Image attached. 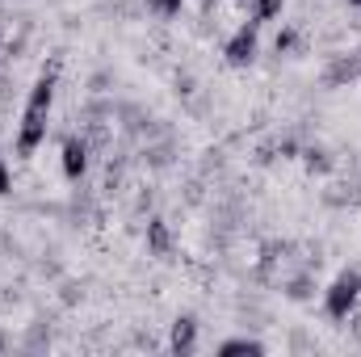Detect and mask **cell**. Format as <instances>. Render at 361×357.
<instances>
[{
  "instance_id": "cell-5",
  "label": "cell",
  "mask_w": 361,
  "mask_h": 357,
  "mask_svg": "<svg viewBox=\"0 0 361 357\" xmlns=\"http://www.w3.org/2000/svg\"><path fill=\"white\" fill-rule=\"evenodd\" d=\"M143 8H147L152 17H160V21H173V17H180L185 0H143Z\"/></svg>"
},
{
  "instance_id": "cell-4",
  "label": "cell",
  "mask_w": 361,
  "mask_h": 357,
  "mask_svg": "<svg viewBox=\"0 0 361 357\" xmlns=\"http://www.w3.org/2000/svg\"><path fill=\"white\" fill-rule=\"evenodd\" d=\"M193 341H197V324H193V320H177V324H173V341H169V345H173L177 353H189V349H193Z\"/></svg>"
},
{
  "instance_id": "cell-6",
  "label": "cell",
  "mask_w": 361,
  "mask_h": 357,
  "mask_svg": "<svg viewBox=\"0 0 361 357\" xmlns=\"http://www.w3.org/2000/svg\"><path fill=\"white\" fill-rule=\"evenodd\" d=\"M8 185H13V177H8V169H4V156H0V193H8Z\"/></svg>"
},
{
  "instance_id": "cell-3",
  "label": "cell",
  "mask_w": 361,
  "mask_h": 357,
  "mask_svg": "<svg viewBox=\"0 0 361 357\" xmlns=\"http://www.w3.org/2000/svg\"><path fill=\"white\" fill-rule=\"evenodd\" d=\"M147 248H152L156 257H169V253H173V236H169V223H164V219H152V223H147Z\"/></svg>"
},
{
  "instance_id": "cell-1",
  "label": "cell",
  "mask_w": 361,
  "mask_h": 357,
  "mask_svg": "<svg viewBox=\"0 0 361 357\" xmlns=\"http://www.w3.org/2000/svg\"><path fill=\"white\" fill-rule=\"evenodd\" d=\"M361 303V273L357 269H345V273H336L332 277V286L324 290V315L332 320V324H345L349 320V311Z\"/></svg>"
},
{
  "instance_id": "cell-2",
  "label": "cell",
  "mask_w": 361,
  "mask_h": 357,
  "mask_svg": "<svg viewBox=\"0 0 361 357\" xmlns=\"http://www.w3.org/2000/svg\"><path fill=\"white\" fill-rule=\"evenodd\" d=\"M85 169H89V139L68 135L63 147H59V173H63V181H80Z\"/></svg>"
},
{
  "instance_id": "cell-7",
  "label": "cell",
  "mask_w": 361,
  "mask_h": 357,
  "mask_svg": "<svg viewBox=\"0 0 361 357\" xmlns=\"http://www.w3.org/2000/svg\"><path fill=\"white\" fill-rule=\"evenodd\" d=\"M349 4H353V8H361V0H349Z\"/></svg>"
}]
</instances>
